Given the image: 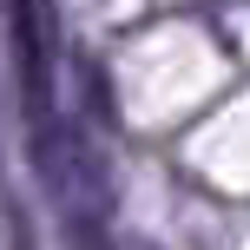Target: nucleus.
<instances>
[{
	"instance_id": "obj_1",
	"label": "nucleus",
	"mask_w": 250,
	"mask_h": 250,
	"mask_svg": "<svg viewBox=\"0 0 250 250\" xmlns=\"http://www.w3.org/2000/svg\"><path fill=\"white\" fill-rule=\"evenodd\" d=\"M13 7V53H20L26 105L53 99V53H60V26H53V0H7Z\"/></svg>"
}]
</instances>
